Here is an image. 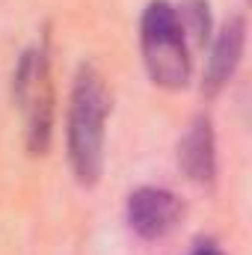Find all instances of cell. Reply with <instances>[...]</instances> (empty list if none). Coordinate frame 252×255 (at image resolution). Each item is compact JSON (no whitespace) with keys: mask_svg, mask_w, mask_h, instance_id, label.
<instances>
[{"mask_svg":"<svg viewBox=\"0 0 252 255\" xmlns=\"http://www.w3.org/2000/svg\"><path fill=\"white\" fill-rule=\"evenodd\" d=\"M107 113L110 92L104 86V77L92 65H83L74 80L68 107V157L80 184H95L101 175Z\"/></svg>","mask_w":252,"mask_h":255,"instance_id":"cell-1","label":"cell"},{"mask_svg":"<svg viewBox=\"0 0 252 255\" xmlns=\"http://www.w3.org/2000/svg\"><path fill=\"white\" fill-rule=\"evenodd\" d=\"M142 63L151 80L166 89H184L190 80V48L175 9L166 0L148 3L139 27Z\"/></svg>","mask_w":252,"mask_h":255,"instance_id":"cell-2","label":"cell"},{"mask_svg":"<svg viewBox=\"0 0 252 255\" xmlns=\"http://www.w3.org/2000/svg\"><path fill=\"white\" fill-rule=\"evenodd\" d=\"M15 98L27 119V148L33 154H45L51 142V119H54V86L48 74V60L42 51L24 54L15 71Z\"/></svg>","mask_w":252,"mask_h":255,"instance_id":"cell-3","label":"cell"},{"mask_svg":"<svg viewBox=\"0 0 252 255\" xmlns=\"http://www.w3.org/2000/svg\"><path fill=\"white\" fill-rule=\"evenodd\" d=\"M181 217H184L181 199L163 187H139L127 199V223L145 241L166 238L181 223Z\"/></svg>","mask_w":252,"mask_h":255,"instance_id":"cell-4","label":"cell"},{"mask_svg":"<svg viewBox=\"0 0 252 255\" xmlns=\"http://www.w3.org/2000/svg\"><path fill=\"white\" fill-rule=\"evenodd\" d=\"M244 42H247V21L241 15L229 18L214 45H211V57H208V65H205V80H202V92L205 95H217L235 74V68L244 57Z\"/></svg>","mask_w":252,"mask_h":255,"instance_id":"cell-5","label":"cell"},{"mask_svg":"<svg viewBox=\"0 0 252 255\" xmlns=\"http://www.w3.org/2000/svg\"><path fill=\"white\" fill-rule=\"evenodd\" d=\"M178 160L196 184H211L217 172V154H214V130L205 116H199L178 145Z\"/></svg>","mask_w":252,"mask_h":255,"instance_id":"cell-6","label":"cell"},{"mask_svg":"<svg viewBox=\"0 0 252 255\" xmlns=\"http://www.w3.org/2000/svg\"><path fill=\"white\" fill-rule=\"evenodd\" d=\"M175 15H178V21H181L184 36H193L199 45H205L208 27H211L208 3H205V0H184V3H181V12H175Z\"/></svg>","mask_w":252,"mask_h":255,"instance_id":"cell-7","label":"cell"},{"mask_svg":"<svg viewBox=\"0 0 252 255\" xmlns=\"http://www.w3.org/2000/svg\"><path fill=\"white\" fill-rule=\"evenodd\" d=\"M187 255H223L214 244H196L193 247V253H187Z\"/></svg>","mask_w":252,"mask_h":255,"instance_id":"cell-8","label":"cell"}]
</instances>
